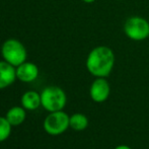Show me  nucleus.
I'll return each instance as SVG.
<instances>
[{
	"label": "nucleus",
	"instance_id": "9d476101",
	"mask_svg": "<svg viewBox=\"0 0 149 149\" xmlns=\"http://www.w3.org/2000/svg\"><path fill=\"white\" fill-rule=\"evenodd\" d=\"M26 109L24 107H13L9 109L6 114V119L11 124V126H18L22 124L26 120Z\"/></svg>",
	"mask_w": 149,
	"mask_h": 149
},
{
	"label": "nucleus",
	"instance_id": "f03ea898",
	"mask_svg": "<svg viewBox=\"0 0 149 149\" xmlns=\"http://www.w3.org/2000/svg\"><path fill=\"white\" fill-rule=\"evenodd\" d=\"M1 55L4 61L17 67L24 62H26L28 53L26 49L22 42L16 39L6 40L1 47Z\"/></svg>",
	"mask_w": 149,
	"mask_h": 149
},
{
	"label": "nucleus",
	"instance_id": "6e6552de",
	"mask_svg": "<svg viewBox=\"0 0 149 149\" xmlns=\"http://www.w3.org/2000/svg\"><path fill=\"white\" fill-rule=\"evenodd\" d=\"M16 79V69L6 61H0V89L11 85Z\"/></svg>",
	"mask_w": 149,
	"mask_h": 149
},
{
	"label": "nucleus",
	"instance_id": "dca6fc26",
	"mask_svg": "<svg viewBox=\"0 0 149 149\" xmlns=\"http://www.w3.org/2000/svg\"><path fill=\"white\" fill-rule=\"evenodd\" d=\"M148 22H149V20H148Z\"/></svg>",
	"mask_w": 149,
	"mask_h": 149
},
{
	"label": "nucleus",
	"instance_id": "f8f14e48",
	"mask_svg": "<svg viewBox=\"0 0 149 149\" xmlns=\"http://www.w3.org/2000/svg\"><path fill=\"white\" fill-rule=\"evenodd\" d=\"M11 124L8 122L6 117H0V142H3L10 136Z\"/></svg>",
	"mask_w": 149,
	"mask_h": 149
},
{
	"label": "nucleus",
	"instance_id": "0eeeda50",
	"mask_svg": "<svg viewBox=\"0 0 149 149\" xmlns=\"http://www.w3.org/2000/svg\"><path fill=\"white\" fill-rule=\"evenodd\" d=\"M16 78L22 82H33L39 76V68L35 63L24 62L19 66L15 67Z\"/></svg>",
	"mask_w": 149,
	"mask_h": 149
},
{
	"label": "nucleus",
	"instance_id": "1a4fd4ad",
	"mask_svg": "<svg viewBox=\"0 0 149 149\" xmlns=\"http://www.w3.org/2000/svg\"><path fill=\"white\" fill-rule=\"evenodd\" d=\"M22 106L28 111H35L42 106L41 102V94H39L37 91L30 90L22 94Z\"/></svg>",
	"mask_w": 149,
	"mask_h": 149
},
{
	"label": "nucleus",
	"instance_id": "4468645a",
	"mask_svg": "<svg viewBox=\"0 0 149 149\" xmlns=\"http://www.w3.org/2000/svg\"><path fill=\"white\" fill-rule=\"evenodd\" d=\"M83 2H85V3H93L94 1H96V0H82Z\"/></svg>",
	"mask_w": 149,
	"mask_h": 149
},
{
	"label": "nucleus",
	"instance_id": "9b49d317",
	"mask_svg": "<svg viewBox=\"0 0 149 149\" xmlns=\"http://www.w3.org/2000/svg\"><path fill=\"white\" fill-rule=\"evenodd\" d=\"M69 126L75 131H83L88 126V119L83 114H74L70 117L69 120Z\"/></svg>",
	"mask_w": 149,
	"mask_h": 149
},
{
	"label": "nucleus",
	"instance_id": "423d86ee",
	"mask_svg": "<svg viewBox=\"0 0 149 149\" xmlns=\"http://www.w3.org/2000/svg\"><path fill=\"white\" fill-rule=\"evenodd\" d=\"M111 93V86L106 77H96L90 85V97L95 102H104L109 98Z\"/></svg>",
	"mask_w": 149,
	"mask_h": 149
},
{
	"label": "nucleus",
	"instance_id": "f257e3e1",
	"mask_svg": "<svg viewBox=\"0 0 149 149\" xmlns=\"http://www.w3.org/2000/svg\"><path fill=\"white\" fill-rule=\"evenodd\" d=\"M116 62L115 53L110 47L98 46L89 52L86 58V68L95 77H108Z\"/></svg>",
	"mask_w": 149,
	"mask_h": 149
},
{
	"label": "nucleus",
	"instance_id": "7ed1b4c3",
	"mask_svg": "<svg viewBox=\"0 0 149 149\" xmlns=\"http://www.w3.org/2000/svg\"><path fill=\"white\" fill-rule=\"evenodd\" d=\"M42 106L49 113L62 111L66 106V93L59 86H48L41 93Z\"/></svg>",
	"mask_w": 149,
	"mask_h": 149
},
{
	"label": "nucleus",
	"instance_id": "39448f33",
	"mask_svg": "<svg viewBox=\"0 0 149 149\" xmlns=\"http://www.w3.org/2000/svg\"><path fill=\"white\" fill-rule=\"evenodd\" d=\"M70 117L63 111L52 112L46 117L44 121V130L52 136H57L64 133L69 126Z\"/></svg>",
	"mask_w": 149,
	"mask_h": 149
},
{
	"label": "nucleus",
	"instance_id": "2eb2a0df",
	"mask_svg": "<svg viewBox=\"0 0 149 149\" xmlns=\"http://www.w3.org/2000/svg\"><path fill=\"white\" fill-rule=\"evenodd\" d=\"M116 1H124V0H116Z\"/></svg>",
	"mask_w": 149,
	"mask_h": 149
},
{
	"label": "nucleus",
	"instance_id": "20e7f679",
	"mask_svg": "<svg viewBox=\"0 0 149 149\" xmlns=\"http://www.w3.org/2000/svg\"><path fill=\"white\" fill-rule=\"evenodd\" d=\"M124 33L132 41H144L149 37V22L141 16H130L124 24Z\"/></svg>",
	"mask_w": 149,
	"mask_h": 149
},
{
	"label": "nucleus",
	"instance_id": "ddd939ff",
	"mask_svg": "<svg viewBox=\"0 0 149 149\" xmlns=\"http://www.w3.org/2000/svg\"><path fill=\"white\" fill-rule=\"evenodd\" d=\"M115 149H132V148L129 147L128 145H119V146H117Z\"/></svg>",
	"mask_w": 149,
	"mask_h": 149
}]
</instances>
